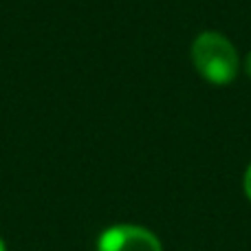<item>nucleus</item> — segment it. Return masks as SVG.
Here are the masks:
<instances>
[{"label": "nucleus", "instance_id": "1", "mask_svg": "<svg viewBox=\"0 0 251 251\" xmlns=\"http://www.w3.org/2000/svg\"><path fill=\"white\" fill-rule=\"evenodd\" d=\"M194 71L212 86H229L240 73V55L236 44L221 31H201L190 47Z\"/></svg>", "mask_w": 251, "mask_h": 251}, {"label": "nucleus", "instance_id": "2", "mask_svg": "<svg viewBox=\"0 0 251 251\" xmlns=\"http://www.w3.org/2000/svg\"><path fill=\"white\" fill-rule=\"evenodd\" d=\"M95 251H163V245L148 227L113 225L100 234Z\"/></svg>", "mask_w": 251, "mask_h": 251}, {"label": "nucleus", "instance_id": "3", "mask_svg": "<svg viewBox=\"0 0 251 251\" xmlns=\"http://www.w3.org/2000/svg\"><path fill=\"white\" fill-rule=\"evenodd\" d=\"M243 192H245V196H247V201L251 203V161H249L247 170H245V176H243Z\"/></svg>", "mask_w": 251, "mask_h": 251}, {"label": "nucleus", "instance_id": "4", "mask_svg": "<svg viewBox=\"0 0 251 251\" xmlns=\"http://www.w3.org/2000/svg\"><path fill=\"white\" fill-rule=\"evenodd\" d=\"M243 71L251 77V51L247 53V57H245V62H243Z\"/></svg>", "mask_w": 251, "mask_h": 251}, {"label": "nucleus", "instance_id": "5", "mask_svg": "<svg viewBox=\"0 0 251 251\" xmlns=\"http://www.w3.org/2000/svg\"><path fill=\"white\" fill-rule=\"evenodd\" d=\"M0 251H7V245H4L2 238H0Z\"/></svg>", "mask_w": 251, "mask_h": 251}]
</instances>
